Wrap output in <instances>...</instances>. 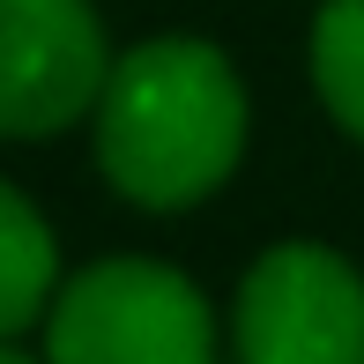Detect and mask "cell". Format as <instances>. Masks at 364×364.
Instances as JSON below:
<instances>
[{
	"mask_svg": "<svg viewBox=\"0 0 364 364\" xmlns=\"http://www.w3.org/2000/svg\"><path fill=\"white\" fill-rule=\"evenodd\" d=\"M90 134L97 171L112 178L119 201L149 216H178V208H201L216 186H230V171L245 164L253 97L223 45L141 38L112 60Z\"/></svg>",
	"mask_w": 364,
	"mask_h": 364,
	"instance_id": "1",
	"label": "cell"
},
{
	"mask_svg": "<svg viewBox=\"0 0 364 364\" xmlns=\"http://www.w3.org/2000/svg\"><path fill=\"white\" fill-rule=\"evenodd\" d=\"M238 364H364V275L327 238H283L230 305Z\"/></svg>",
	"mask_w": 364,
	"mask_h": 364,
	"instance_id": "3",
	"label": "cell"
},
{
	"mask_svg": "<svg viewBox=\"0 0 364 364\" xmlns=\"http://www.w3.org/2000/svg\"><path fill=\"white\" fill-rule=\"evenodd\" d=\"M305 60H312V90H320L327 119L350 141H364V0H320Z\"/></svg>",
	"mask_w": 364,
	"mask_h": 364,
	"instance_id": "6",
	"label": "cell"
},
{
	"mask_svg": "<svg viewBox=\"0 0 364 364\" xmlns=\"http://www.w3.org/2000/svg\"><path fill=\"white\" fill-rule=\"evenodd\" d=\"M0 364H45V357H23L15 342H0Z\"/></svg>",
	"mask_w": 364,
	"mask_h": 364,
	"instance_id": "7",
	"label": "cell"
},
{
	"mask_svg": "<svg viewBox=\"0 0 364 364\" xmlns=\"http://www.w3.org/2000/svg\"><path fill=\"white\" fill-rule=\"evenodd\" d=\"M112 38L90 0H0V141H53L97 112Z\"/></svg>",
	"mask_w": 364,
	"mask_h": 364,
	"instance_id": "4",
	"label": "cell"
},
{
	"mask_svg": "<svg viewBox=\"0 0 364 364\" xmlns=\"http://www.w3.org/2000/svg\"><path fill=\"white\" fill-rule=\"evenodd\" d=\"M60 297V230L23 186L0 178V342L45 327Z\"/></svg>",
	"mask_w": 364,
	"mask_h": 364,
	"instance_id": "5",
	"label": "cell"
},
{
	"mask_svg": "<svg viewBox=\"0 0 364 364\" xmlns=\"http://www.w3.org/2000/svg\"><path fill=\"white\" fill-rule=\"evenodd\" d=\"M223 327L186 268L112 253L68 275L45 312V364H216Z\"/></svg>",
	"mask_w": 364,
	"mask_h": 364,
	"instance_id": "2",
	"label": "cell"
}]
</instances>
